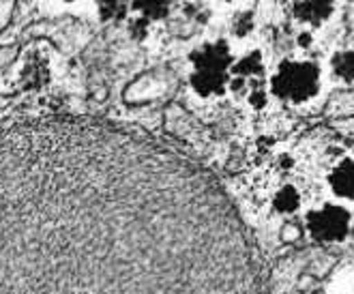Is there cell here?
<instances>
[{"label":"cell","instance_id":"obj_20","mask_svg":"<svg viewBox=\"0 0 354 294\" xmlns=\"http://www.w3.org/2000/svg\"><path fill=\"white\" fill-rule=\"evenodd\" d=\"M223 3H232V0H223Z\"/></svg>","mask_w":354,"mask_h":294},{"label":"cell","instance_id":"obj_17","mask_svg":"<svg viewBox=\"0 0 354 294\" xmlns=\"http://www.w3.org/2000/svg\"><path fill=\"white\" fill-rule=\"evenodd\" d=\"M266 93L262 91V89H254L252 93H249V103L256 108V110H262L264 106H266Z\"/></svg>","mask_w":354,"mask_h":294},{"label":"cell","instance_id":"obj_18","mask_svg":"<svg viewBox=\"0 0 354 294\" xmlns=\"http://www.w3.org/2000/svg\"><path fill=\"white\" fill-rule=\"evenodd\" d=\"M346 26H348V33L354 37V0L348 5V9H346Z\"/></svg>","mask_w":354,"mask_h":294},{"label":"cell","instance_id":"obj_8","mask_svg":"<svg viewBox=\"0 0 354 294\" xmlns=\"http://www.w3.org/2000/svg\"><path fill=\"white\" fill-rule=\"evenodd\" d=\"M324 114L333 120H346L354 116V89L335 91L324 106Z\"/></svg>","mask_w":354,"mask_h":294},{"label":"cell","instance_id":"obj_15","mask_svg":"<svg viewBox=\"0 0 354 294\" xmlns=\"http://www.w3.org/2000/svg\"><path fill=\"white\" fill-rule=\"evenodd\" d=\"M256 28V15L252 11H243L234 17V24H232V30L236 37H247Z\"/></svg>","mask_w":354,"mask_h":294},{"label":"cell","instance_id":"obj_7","mask_svg":"<svg viewBox=\"0 0 354 294\" xmlns=\"http://www.w3.org/2000/svg\"><path fill=\"white\" fill-rule=\"evenodd\" d=\"M192 86L200 97H219L227 86V73L196 69L192 75Z\"/></svg>","mask_w":354,"mask_h":294},{"label":"cell","instance_id":"obj_5","mask_svg":"<svg viewBox=\"0 0 354 294\" xmlns=\"http://www.w3.org/2000/svg\"><path fill=\"white\" fill-rule=\"evenodd\" d=\"M335 11V0H297L292 5V15L301 24L320 28Z\"/></svg>","mask_w":354,"mask_h":294},{"label":"cell","instance_id":"obj_2","mask_svg":"<svg viewBox=\"0 0 354 294\" xmlns=\"http://www.w3.org/2000/svg\"><path fill=\"white\" fill-rule=\"evenodd\" d=\"M270 91L288 103H305L320 91V67L311 60H283L270 77Z\"/></svg>","mask_w":354,"mask_h":294},{"label":"cell","instance_id":"obj_3","mask_svg":"<svg viewBox=\"0 0 354 294\" xmlns=\"http://www.w3.org/2000/svg\"><path fill=\"white\" fill-rule=\"evenodd\" d=\"M350 223H352L350 213L337 204H326L307 215V230L311 239L324 245L346 241L350 235Z\"/></svg>","mask_w":354,"mask_h":294},{"label":"cell","instance_id":"obj_1","mask_svg":"<svg viewBox=\"0 0 354 294\" xmlns=\"http://www.w3.org/2000/svg\"><path fill=\"white\" fill-rule=\"evenodd\" d=\"M0 294H260L217 176L110 122L0 131Z\"/></svg>","mask_w":354,"mask_h":294},{"label":"cell","instance_id":"obj_9","mask_svg":"<svg viewBox=\"0 0 354 294\" xmlns=\"http://www.w3.org/2000/svg\"><path fill=\"white\" fill-rule=\"evenodd\" d=\"M46 77H48V67H46V62H44V60H39V58H28V60H24L22 71H19V82H22L24 86H28V89H39L41 84L46 82Z\"/></svg>","mask_w":354,"mask_h":294},{"label":"cell","instance_id":"obj_10","mask_svg":"<svg viewBox=\"0 0 354 294\" xmlns=\"http://www.w3.org/2000/svg\"><path fill=\"white\" fill-rule=\"evenodd\" d=\"M234 77H241L247 82V77H262L264 75V62H262V54L260 52H252L245 58H241L239 62L230 67Z\"/></svg>","mask_w":354,"mask_h":294},{"label":"cell","instance_id":"obj_6","mask_svg":"<svg viewBox=\"0 0 354 294\" xmlns=\"http://www.w3.org/2000/svg\"><path fill=\"white\" fill-rule=\"evenodd\" d=\"M328 185L337 198L354 200V159H344L333 167Z\"/></svg>","mask_w":354,"mask_h":294},{"label":"cell","instance_id":"obj_19","mask_svg":"<svg viewBox=\"0 0 354 294\" xmlns=\"http://www.w3.org/2000/svg\"><path fill=\"white\" fill-rule=\"evenodd\" d=\"M299 44H301L303 48H309V44H311V35H309V33H303V35L299 37Z\"/></svg>","mask_w":354,"mask_h":294},{"label":"cell","instance_id":"obj_13","mask_svg":"<svg viewBox=\"0 0 354 294\" xmlns=\"http://www.w3.org/2000/svg\"><path fill=\"white\" fill-rule=\"evenodd\" d=\"M174 0H133V9L144 19H161L170 13Z\"/></svg>","mask_w":354,"mask_h":294},{"label":"cell","instance_id":"obj_4","mask_svg":"<svg viewBox=\"0 0 354 294\" xmlns=\"http://www.w3.org/2000/svg\"><path fill=\"white\" fill-rule=\"evenodd\" d=\"M194 67L200 71H221L227 73V69L232 67V54L227 48L225 41H217V44H208L194 52L192 56Z\"/></svg>","mask_w":354,"mask_h":294},{"label":"cell","instance_id":"obj_12","mask_svg":"<svg viewBox=\"0 0 354 294\" xmlns=\"http://www.w3.org/2000/svg\"><path fill=\"white\" fill-rule=\"evenodd\" d=\"M299 206H301V196L297 192V187H292V185H283L273 198V208L281 215L297 213Z\"/></svg>","mask_w":354,"mask_h":294},{"label":"cell","instance_id":"obj_11","mask_svg":"<svg viewBox=\"0 0 354 294\" xmlns=\"http://www.w3.org/2000/svg\"><path fill=\"white\" fill-rule=\"evenodd\" d=\"M330 69L335 73V77L344 80L346 84H354V48L333 54Z\"/></svg>","mask_w":354,"mask_h":294},{"label":"cell","instance_id":"obj_14","mask_svg":"<svg viewBox=\"0 0 354 294\" xmlns=\"http://www.w3.org/2000/svg\"><path fill=\"white\" fill-rule=\"evenodd\" d=\"M129 7V0H99V11L103 19H118Z\"/></svg>","mask_w":354,"mask_h":294},{"label":"cell","instance_id":"obj_16","mask_svg":"<svg viewBox=\"0 0 354 294\" xmlns=\"http://www.w3.org/2000/svg\"><path fill=\"white\" fill-rule=\"evenodd\" d=\"M279 235H281V241H283V243L292 245V243H299V241H301L303 230H301L299 223L288 221V223H283V228H281V232H279Z\"/></svg>","mask_w":354,"mask_h":294}]
</instances>
